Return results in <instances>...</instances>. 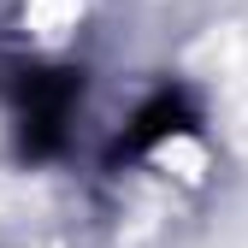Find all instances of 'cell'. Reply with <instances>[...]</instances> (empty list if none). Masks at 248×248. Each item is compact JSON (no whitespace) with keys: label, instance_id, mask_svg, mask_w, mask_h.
<instances>
[{"label":"cell","instance_id":"cell-1","mask_svg":"<svg viewBox=\"0 0 248 248\" xmlns=\"http://www.w3.org/2000/svg\"><path fill=\"white\" fill-rule=\"evenodd\" d=\"M6 101H12V124H18V148L30 160H53L65 148L71 112L83 101V77L65 65H12Z\"/></svg>","mask_w":248,"mask_h":248},{"label":"cell","instance_id":"cell-2","mask_svg":"<svg viewBox=\"0 0 248 248\" xmlns=\"http://www.w3.org/2000/svg\"><path fill=\"white\" fill-rule=\"evenodd\" d=\"M195 124V107H189V95L183 89H160L142 112H136V124L118 136V148H112V160H136V154H148L154 142H166V136H177V130H189Z\"/></svg>","mask_w":248,"mask_h":248}]
</instances>
